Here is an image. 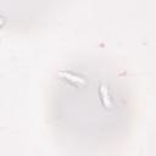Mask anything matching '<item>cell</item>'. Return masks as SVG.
<instances>
[{
    "instance_id": "1",
    "label": "cell",
    "mask_w": 156,
    "mask_h": 156,
    "mask_svg": "<svg viewBox=\"0 0 156 156\" xmlns=\"http://www.w3.org/2000/svg\"><path fill=\"white\" fill-rule=\"evenodd\" d=\"M58 74H60L61 77H63L65 79L69 80L71 83L76 84V85H80V87H82V85H85V84H87L85 79H84L82 76L76 74V73H73V72H69V71H61V72H58Z\"/></svg>"
},
{
    "instance_id": "2",
    "label": "cell",
    "mask_w": 156,
    "mask_h": 156,
    "mask_svg": "<svg viewBox=\"0 0 156 156\" xmlns=\"http://www.w3.org/2000/svg\"><path fill=\"white\" fill-rule=\"evenodd\" d=\"M99 94H100V99H101L102 105H104L106 108H112L113 102H112L111 95H110V93H108V89L106 88V85H105L104 83H101V84H100Z\"/></svg>"
},
{
    "instance_id": "3",
    "label": "cell",
    "mask_w": 156,
    "mask_h": 156,
    "mask_svg": "<svg viewBox=\"0 0 156 156\" xmlns=\"http://www.w3.org/2000/svg\"><path fill=\"white\" fill-rule=\"evenodd\" d=\"M4 23H5V17H4V16H0V29L2 28Z\"/></svg>"
}]
</instances>
